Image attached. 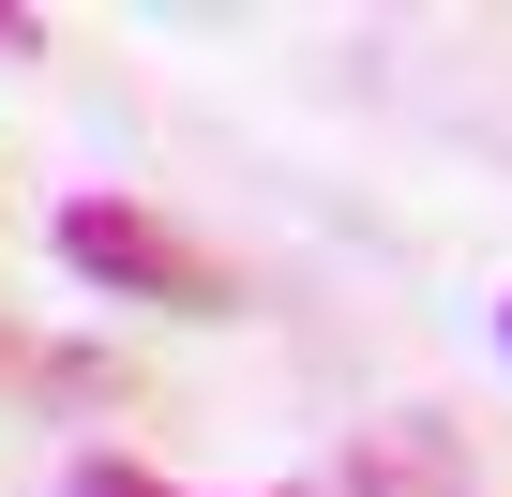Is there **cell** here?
<instances>
[{
    "mask_svg": "<svg viewBox=\"0 0 512 497\" xmlns=\"http://www.w3.org/2000/svg\"><path fill=\"white\" fill-rule=\"evenodd\" d=\"M46 241H61V272L106 287V302H151V317H241V272L211 257L181 211H151V196H61Z\"/></svg>",
    "mask_w": 512,
    "mask_h": 497,
    "instance_id": "6da1fadb",
    "label": "cell"
},
{
    "mask_svg": "<svg viewBox=\"0 0 512 497\" xmlns=\"http://www.w3.org/2000/svg\"><path fill=\"white\" fill-rule=\"evenodd\" d=\"M332 497H482V452H467V422L392 407V422H362V437H347Z\"/></svg>",
    "mask_w": 512,
    "mask_h": 497,
    "instance_id": "7a4b0ae2",
    "label": "cell"
},
{
    "mask_svg": "<svg viewBox=\"0 0 512 497\" xmlns=\"http://www.w3.org/2000/svg\"><path fill=\"white\" fill-rule=\"evenodd\" d=\"M61 497H196V482H166L151 452H76ZM241 497H317V482H241Z\"/></svg>",
    "mask_w": 512,
    "mask_h": 497,
    "instance_id": "3957f363",
    "label": "cell"
},
{
    "mask_svg": "<svg viewBox=\"0 0 512 497\" xmlns=\"http://www.w3.org/2000/svg\"><path fill=\"white\" fill-rule=\"evenodd\" d=\"M31 392H46V407H121L136 377H121L106 347H46V362H31Z\"/></svg>",
    "mask_w": 512,
    "mask_h": 497,
    "instance_id": "277c9868",
    "label": "cell"
},
{
    "mask_svg": "<svg viewBox=\"0 0 512 497\" xmlns=\"http://www.w3.org/2000/svg\"><path fill=\"white\" fill-rule=\"evenodd\" d=\"M46 46H61V31L31 16V0H0V61H46Z\"/></svg>",
    "mask_w": 512,
    "mask_h": 497,
    "instance_id": "5b68a950",
    "label": "cell"
},
{
    "mask_svg": "<svg viewBox=\"0 0 512 497\" xmlns=\"http://www.w3.org/2000/svg\"><path fill=\"white\" fill-rule=\"evenodd\" d=\"M31 362H46V347H31L16 317H0V392H31Z\"/></svg>",
    "mask_w": 512,
    "mask_h": 497,
    "instance_id": "8992f818",
    "label": "cell"
},
{
    "mask_svg": "<svg viewBox=\"0 0 512 497\" xmlns=\"http://www.w3.org/2000/svg\"><path fill=\"white\" fill-rule=\"evenodd\" d=\"M497 347H512V302H497Z\"/></svg>",
    "mask_w": 512,
    "mask_h": 497,
    "instance_id": "52a82bcc",
    "label": "cell"
}]
</instances>
